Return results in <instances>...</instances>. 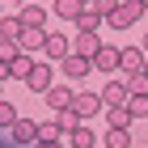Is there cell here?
<instances>
[{
    "label": "cell",
    "instance_id": "3957f363",
    "mask_svg": "<svg viewBox=\"0 0 148 148\" xmlns=\"http://www.w3.org/2000/svg\"><path fill=\"white\" fill-rule=\"evenodd\" d=\"M59 68H64V76H68V80H80V76H89V72H93V59H89V55H76V51H68V55L59 59Z\"/></svg>",
    "mask_w": 148,
    "mask_h": 148
},
{
    "label": "cell",
    "instance_id": "8fae6325",
    "mask_svg": "<svg viewBox=\"0 0 148 148\" xmlns=\"http://www.w3.org/2000/svg\"><path fill=\"white\" fill-rule=\"evenodd\" d=\"M93 68L106 72V76H110V72H119V47H102V51L93 55Z\"/></svg>",
    "mask_w": 148,
    "mask_h": 148
},
{
    "label": "cell",
    "instance_id": "ba28073f",
    "mask_svg": "<svg viewBox=\"0 0 148 148\" xmlns=\"http://www.w3.org/2000/svg\"><path fill=\"white\" fill-rule=\"evenodd\" d=\"M42 97H47V106H51V110H68V106H72V97H76V89H64V85H51V89H47Z\"/></svg>",
    "mask_w": 148,
    "mask_h": 148
},
{
    "label": "cell",
    "instance_id": "d6986e66",
    "mask_svg": "<svg viewBox=\"0 0 148 148\" xmlns=\"http://www.w3.org/2000/svg\"><path fill=\"white\" fill-rule=\"evenodd\" d=\"M64 136H68V131H64L59 119H55V123H38V140H47V144H59Z\"/></svg>",
    "mask_w": 148,
    "mask_h": 148
},
{
    "label": "cell",
    "instance_id": "4fadbf2b",
    "mask_svg": "<svg viewBox=\"0 0 148 148\" xmlns=\"http://www.w3.org/2000/svg\"><path fill=\"white\" fill-rule=\"evenodd\" d=\"M30 68H34V51H21V55H13V59H9L13 80H25V76H30Z\"/></svg>",
    "mask_w": 148,
    "mask_h": 148
},
{
    "label": "cell",
    "instance_id": "7c38bea8",
    "mask_svg": "<svg viewBox=\"0 0 148 148\" xmlns=\"http://www.w3.org/2000/svg\"><path fill=\"white\" fill-rule=\"evenodd\" d=\"M17 42H21V51H42V42H47V30H42V25H25Z\"/></svg>",
    "mask_w": 148,
    "mask_h": 148
},
{
    "label": "cell",
    "instance_id": "e0dca14e",
    "mask_svg": "<svg viewBox=\"0 0 148 148\" xmlns=\"http://www.w3.org/2000/svg\"><path fill=\"white\" fill-rule=\"evenodd\" d=\"M85 4H89V0H55V17H64V21H76Z\"/></svg>",
    "mask_w": 148,
    "mask_h": 148
},
{
    "label": "cell",
    "instance_id": "f546056e",
    "mask_svg": "<svg viewBox=\"0 0 148 148\" xmlns=\"http://www.w3.org/2000/svg\"><path fill=\"white\" fill-rule=\"evenodd\" d=\"M0 17H4V9H0Z\"/></svg>",
    "mask_w": 148,
    "mask_h": 148
},
{
    "label": "cell",
    "instance_id": "484cf974",
    "mask_svg": "<svg viewBox=\"0 0 148 148\" xmlns=\"http://www.w3.org/2000/svg\"><path fill=\"white\" fill-rule=\"evenodd\" d=\"M13 72H9V59H0V80H9Z\"/></svg>",
    "mask_w": 148,
    "mask_h": 148
},
{
    "label": "cell",
    "instance_id": "1f68e13d",
    "mask_svg": "<svg viewBox=\"0 0 148 148\" xmlns=\"http://www.w3.org/2000/svg\"><path fill=\"white\" fill-rule=\"evenodd\" d=\"M0 85H4V80H0Z\"/></svg>",
    "mask_w": 148,
    "mask_h": 148
},
{
    "label": "cell",
    "instance_id": "30bf717a",
    "mask_svg": "<svg viewBox=\"0 0 148 148\" xmlns=\"http://www.w3.org/2000/svg\"><path fill=\"white\" fill-rule=\"evenodd\" d=\"M68 144H72V148H93V144H97V136H93V127L80 119V123L68 131Z\"/></svg>",
    "mask_w": 148,
    "mask_h": 148
},
{
    "label": "cell",
    "instance_id": "52a82bcc",
    "mask_svg": "<svg viewBox=\"0 0 148 148\" xmlns=\"http://www.w3.org/2000/svg\"><path fill=\"white\" fill-rule=\"evenodd\" d=\"M72 51L93 59L97 51H102V38H97V30H80V34H76V42H72Z\"/></svg>",
    "mask_w": 148,
    "mask_h": 148
},
{
    "label": "cell",
    "instance_id": "2e32d148",
    "mask_svg": "<svg viewBox=\"0 0 148 148\" xmlns=\"http://www.w3.org/2000/svg\"><path fill=\"white\" fill-rule=\"evenodd\" d=\"M102 144L106 148H131V127H110L102 136Z\"/></svg>",
    "mask_w": 148,
    "mask_h": 148
},
{
    "label": "cell",
    "instance_id": "44dd1931",
    "mask_svg": "<svg viewBox=\"0 0 148 148\" xmlns=\"http://www.w3.org/2000/svg\"><path fill=\"white\" fill-rule=\"evenodd\" d=\"M127 110L131 119H148V93H127Z\"/></svg>",
    "mask_w": 148,
    "mask_h": 148
},
{
    "label": "cell",
    "instance_id": "9a60e30c",
    "mask_svg": "<svg viewBox=\"0 0 148 148\" xmlns=\"http://www.w3.org/2000/svg\"><path fill=\"white\" fill-rule=\"evenodd\" d=\"M42 51H47V55H51V59H64V55H68V51H72V42H68V38H64V34H47Z\"/></svg>",
    "mask_w": 148,
    "mask_h": 148
},
{
    "label": "cell",
    "instance_id": "f1b7e54d",
    "mask_svg": "<svg viewBox=\"0 0 148 148\" xmlns=\"http://www.w3.org/2000/svg\"><path fill=\"white\" fill-rule=\"evenodd\" d=\"M144 76H148V59H144Z\"/></svg>",
    "mask_w": 148,
    "mask_h": 148
},
{
    "label": "cell",
    "instance_id": "7a4b0ae2",
    "mask_svg": "<svg viewBox=\"0 0 148 148\" xmlns=\"http://www.w3.org/2000/svg\"><path fill=\"white\" fill-rule=\"evenodd\" d=\"M72 110L80 114V119H93L97 110H106L102 93H89V89H76V97H72Z\"/></svg>",
    "mask_w": 148,
    "mask_h": 148
},
{
    "label": "cell",
    "instance_id": "cb8c5ba5",
    "mask_svg": "<svg viewBox=\"0 0 148 148\" xmlns=\"http://www.w3.org/2000/svg\"><path fill=\"white\" fill-rule=\"evenodd\" d=\"M127 89H131V93H148V76H144V68L127 76Z\"/></svg>",
    "mask_w": 148,
    "mask_h": 148
},
{
    "label": "cell",
    "instance_id": "ac0fdd59",
    "mask_svg": "<svg viewBox=\"0 0 148 148\" xmlns=\"http://www.w3.org/2000/svg\"><path fill=\"white\" fill-rule=\"evenodd\" d=\"M106 123L110 127H131L136 119H131V110H127V102H123V106H106Z\"/></svg>",
    "mask_w": 148,
    "mask_h": 148
},
{
    "label": "cell",
    "instance_id": "4316f807",
    "mask_svg": "<svg viewBox=\"0 0 148 148\" xmlns=\"http://www.w3.org/2000/svg\"><path fill=\"white\" fill-rule=\"evenodd\" d=\"M34 148H59V144H47V140H38V144H34Z\"/></svg>",
    "mask_w": 148,
    "mask_h": 148
},
{
    "label": "cell",
    "instance_id": "8992f818",
    "mask_svg": "<svg viewBox=\"0 0 148 148\" xmlns=\"http://www.w3.org/2000/svg\"><path fill=\"white\" fill-rule=\"evenodd\" d=\"M144 59H148V51H144V47H119V68H123L127 76L144 68Z\"/></svg>",
    "mask_w": 148,
    "mask_h": 148
},
{
    "label": "cell",
    "instance_id": "277c9868",
    "mask_svg": "<svg viewBox=\"0 0 148 148\" xmlns=\"http://www.w3.org/2000/svg\"><path fill=\"white\" fill-rule=\"evenodd\" d=\"M9 131H13V144H21V148H34L38 144V123L34 119H17Z\"/></svg>",
    "mask_w": 148,
    "mask_h": 148
},
{
    "label": "cell",
    "instance_id": "d4e9b609",
    "mask_svg": "<svg viewBox=\"0 0 148 148\" xmlns=\"http://www.w3.org/2000/svg\"><path fill=\"white\" fill-rule=\"evenodd\" d=\"M119 4H123V0H89V9H97L102 17H110V13L119 9Z\"/></svg>",
    "mask_w": 148,
    "mask_h": 148
},
{
    "label": "cell",
    "instance_id": "ffe728a7",
    "mask_svg": "<svg viewBox=\"0 0 148 148\" xmlns=\"http://www.w3.org/2000/svg\"><path fill=\"white\" fill-rule=\"evenodd\" d=\"M106 17L97 9H89V4H85V9H80V17H76V30H97V25H102Z\"/></svg>",
    "mask_w": 148,
    "mask_h": 148
},
{
    "label": "cell",
    "instance_id": "d6a6232c",
    "mask_svg": "<svg viewBox=\"0 0 148 148\" xmlns=\"http://www.w3.org/2000/svg\"><path fill=\"white\" fill-rule=\"evenodd\" d=\"M21 4H25V0H21Z\"/></svg>",
    "mask_w": 148,
    "mask_h": 148
},
{
    "label": "cell",
    "instance_id": "7402d4cb",
    "mask_svg": "<svg viewBox=\"0 0 148 148\" xmlns=\"http://www.w3.org/2000/svg\"><path fill=\"white\" fill-rule=\"evenodd\" d=\"M21 17H0V38H21Z\"/></svg>",
    "mask_w": 148,
    "mask_h": 148
},
{
    "label": "cell",
    "instance_id": "5b68a950",
    "mask_svg": "<svg viewBox=\"0 0 148 148\" xmlns=\"http://www.w3.org/2000/svg\"><path fill=\"white\" fill-rule=\"evenodd\" d=\"M25 85H30L34 93H47L51 85H55V72H51V64H38V59H34V68H30V76H25Z\"/></svg>",
    "mask_w": 148,
    "mask_h": 148
},
{
    "label": "cell",
    "instance_id": "6da1fadb",
    "mask_svg": "<svg viewBox=\"0 0 148 148\" xmlns=\"http://www.w3.org/2000/svg\"><path fill=\"white\" fill-rule=\"evenodd\" d=\"M144 13H148V9H144V0H123V4H119V9L106 17V21H110L114 30H127V25H136Z\"/></svg>",
    "mask_w": 148,
    "mask_h": 148
},
{
    "label": "cell",
    "instance_id": "4dcf8cb0",
    "mask_svg": "<svg viewBox=\"0 0 148 148\" xmlns=\"http://www.w3.org/2000/svg\"><path fill=\"white\" fill-rule=\"evenodd\" d=\"M144 9H148V0H144Z\"/></svg>",
    "mask_w": 148,
    "mask_h": 148
},
{
    "label": "cell",
    "instance_id": "5bb4252c",
    "mask_svg": "<svg viewBox=\"0 0 148 148\" xmlns=\"http://www.w3.org/2000/svg\"><path fill=\"white\" fill-rule=\"evenodd\" d=\"M17 17H21V25H47V9H42V4H34V0H25Z\"/></svg>",
    "mask_w": 148,
    "mask_h": 148
},
{
    "label": "cell",
    "instance_id": "9c48e42d",
    "mask_svg": "<svg viewBox=\"0 0 148 148\" xmlns=\"http://www.w3.org/2000/svg\"><path fill=\"white\" fill-rule=\"evenodd\" d=\"M127 93H131L127 80H106V85H102V102H106V106H123Z\"/></svg>",
    "mask_w": 148,
    "mask_h": 148
},
{
    "label": "cell",
    "instance_id": "603a6c76",
    "mask_svg": "<svg viewBox=\"0 0 148 148\" xmlns=\"http://www.w3.org/2000/svg\"><path fill=\"white\" fill-rule=\"evenodd\" d=\"M17 119H21V114H17V106L0 97V127H13V123H17Z\"/></svg>",
    "mask_w": 148,
    "mask_h": 148
},
{
    "label": "cell",
    "instance_id": "83f0119b",
    "mask_svg": "<svg viewBox=\"0 0 148 148\" xmlns=\"http://www.w3.org/2000/svg\"><path fill=\"white\" fill-rule=\"evenodd\" d=\"M140 47H144V51H148V34H144V42H140Z\"/></svg>",
    "mask_w": 148,
    "mask_h": 148
}]
</instances>
